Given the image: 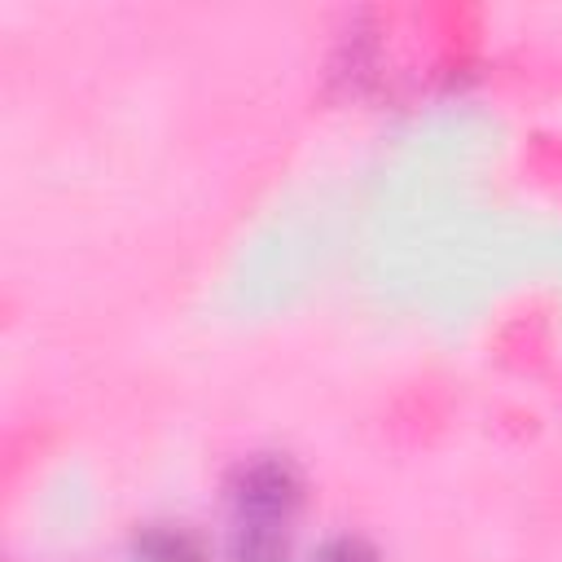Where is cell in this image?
Returning a JSON list of instances; mask_svg holds the SVG:
<instances>
[{"label":"cell","instance_id":"6da1fadb","mask_svg":"<svg viewBox=\"0 0 562 562\" xmlns=\"http://www.w3.org/2000/svg\"><path fill=\"white\" fill-rule=\"evenodd\" d=\"M307 479L285 452H250L224 474V501L233 522L290 527L303 509Z\"/></svg>","mask_w":562,"mask_h":562},{"label":"cell","instance_id":"7a4b0ae2","mask_svg":"<svg viewBox=\"0 0 562 562\" xmlns=\"http://www.w3.org/2000/svg\"><path fill=\"white\" fill-rule=\"evenodd\" d=\"M132 562H211L198 531L184 522H140L127 540Z\"/></svg>","mask_w":562,"mask_h":562},{"label":"cell","instance_id":"3957f363","mask_svg":"<svg viewBox=\"0 0 562 562\" xmlns=\"http://www.w3.org/2000/svg\"><path fill=\"white\" fill-rule=\"evenodd\" d=\"M220 562H294V553H290V527L233 522Z\"/></svg>","mask_w":562,"mask_h":562},{"label":"cell","instance_id":"277c9868","mask_svg":"<svg viewBox=\"0 0 562 562\" xmlns=\"http://www.w3.org/2000/svg\"><path fill=\"white\" fill-rule=\"evenodd\" d=\"M312 562H386L382 549L356 531H338L329 540H321V549L312 553Z\"/></svg>","mask_w":562,"mask_h":562}]
</instances>
